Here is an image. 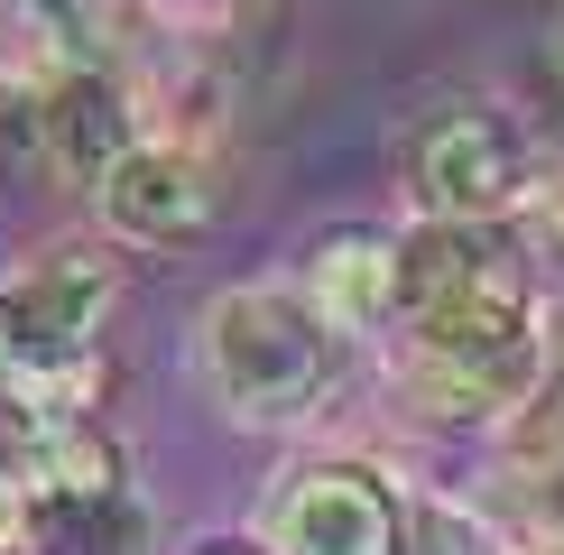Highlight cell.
I'll return each instance as SVG.
<instances>
[{"mask_svg": "<svg viewBox=\"0 0 564 555\" xmlns=\"http://www.w3.org/2000/svg\"><path fill=\"white\" fill-rule=\"evenodd\" d=\"M93 214L111 222V241H139V250H167V241H195L214 222V176L185 139H149L139 130L121 157L93 185Z\"/></svg>", "mask_w": 564, "mask_h": 555, "instance_id": "obj_7", "label": "cell"}, {"mask_svg": "<svg viewBox=\"0 0 564 555\" xmlns=\"http://www.w3.org/2000/svg\"><path fill=\"white\" fill-rule=\"evenodd\" d=\"M408 370L435 399V416H519L546 389V324H536L519 269L416 306L408 315Z\"/></svg>", "mask_w": 564, "mask_h": 555, "instance_id": "obj_1", "label": "cell"}, {"mask_svg": "<svg viewBox=\"0 0 564 555\" xmlns=\"http://www.w3.org/2000/svg\"><path fill=\"white\" fill-rule=\"evenodd\" d=\"M278 555H408V509L370 463H305L269 500Z\"/></svg>", "mask_w": 564, "mask_h": 555, "instance_id": "obj_5", "label": "cell"}, {"mask_svg": "<svg viewBox=\"0 0 564 555\" xmlns=\"http://www.w3.org/2000/svg\"><path fill=\"white\" fill-rule=\"evenodd\" d=\"M214 555H260V546H214Z\"/></svg>", "mask_w": 564, "mask_h": 555, "instance_id": "obj_10", "label": "cell"}, {"mask_svg": "<svg viewBox=\"0 0 564 555\" xmlns=\"http://www.w3.org/2000/svg\"><path fill=\"white\" fill-rule=\"evenodd\" d=\"M481 278H509L500 222H426L416 214V231L398 241V315L435 306V296H463V287H481Z\"/></svg>", "mask_w": 564, "mask_h": 555, "instance_id": "obj_9", "label": "cell"}, {"mask_svg": "<svg viewBox=\"0 0 564 555\" xmlns=\"http://www.w3.org/2000/svg\"><path fill=\"white\" fill-rule=\"evenodd\" d=\"M19 121L37 130V157H46V167L93 195V185H102V167L139 139V92L121 84V65L75 56L65 75H46L29 102H19Z\"/></svg>", "mask_w": 564, "mask_h": 555, "instance_id": "obj_6", "label": "cell"}, {"mask_svg": "<svg viewBox=\"0 0 564 555\" xmlns=\"http://www.w3.org/2000/svg\"><path fill=\"white\" fill-rule=\"evenodd\" d=\"M398 176L426 222H509L536 204V139L500 102H435L398 149Z\"/></svg>", "mask_w": 564, "mask_h": 555, "instance_id": "obj_3", "label": "cell"}, {"mask_svg": "<svg viewBox=\"0 0 564 555\" xmlns=\"http://www.w3.org/2000/svg\"><path fill=\"white\" fill-rule=\"evenodd\" d=\"M555 65H564V29H555Z\"/></svg>", "mask_w": 564, "mask_h": 555, "instance_id": "obj_11", "label": "cell"}, {"mask_svg": "<svg viewBox=\"0 0 564 555\" xmlns=\"http://www.w3.org/2000/svg\"><path fill=\"white\" fill-rule=\"evenodd\" d=\"M204 370L241 426H296L334 389V324L288 287H231L204 315Z\"/></svg>", "mask_w": 564, "mask_h": 555, "instance_id": "obj_2", "label": "cell"}, {"mask_svg": "<svg viewBox=\"0 0 564 555\" xmlns=\"http://www.w3.org/2000/svg\"><path fill=\"white\" fill-rule=\"evenodd\" d=\"M305 306H315L334 334H380L398 315V241L380 231H334L305 269Z\"/></svg>", "mask_w": 564, "mask_h": 555, "instance_id": "obj_8", "label": "cell"}, {"mask_svg": "<svg viewBox=\"0 0 564 555\" xmlns=\"http://www.w3.org/2000/svg\"><path fill=\"white\" fill-rule=\"evenodd\" d=\"M121 269L102 250H46L0 287V389L37 380H93V334H102Z\"/></svg>", "mask_w": 564, "mask_h": 555, "instance_id": "obj_4", "label": "cell"}]
</instances>
